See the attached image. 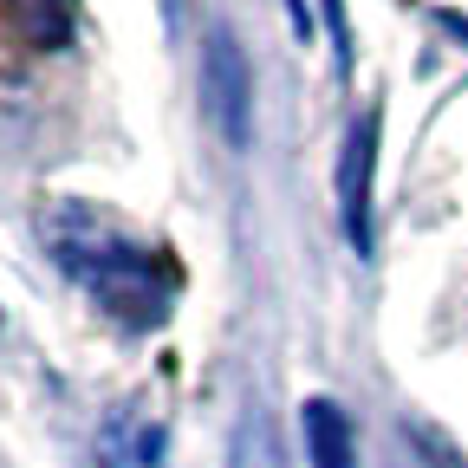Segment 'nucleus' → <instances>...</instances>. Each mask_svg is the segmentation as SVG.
<instances>
[{"instance_id":"f257e3e1","label":"nucleus","mask_w":468,"mask_h":468,"mask_svg":"<svg viewBox=\"0 0 468 468\" xmlns=\"http://www.w3.org/2000/svg\"><path fill=\"white\" fill-rule=\"evenodd\" d=\"M46 241H52V261L66 267L91 300L131 332H150L176 313V292H183V273L176 261L150 241H131L117 221L66 202L46 215Z\"/></svg>"},{"instance_id":"f03ea898","label":"nucleus","mask_w":468,"mask_h":468,"mask_svg":"<svg viewBox=\"0 0 468 468\" xmlns=\"http://www.w3.org/2000/svg\"><path fill=\"white\" fill-rule=\"evenodd\" d=\"M196 91H202V117H208V131L221 137V150L241 156L254 144V66H248L241 39H234L228 27H208V39H202Z\"/></svg>"},{"instance_id":"7ed1b4c3","label":"nucleus","mask_w":468,"mask_h":468,"mask_svg":"<svg viewBox=\"0 0 468 468\" xmlns=\"http://www.w3.org/2000/svg\"><path fill=\"white\" fill-rule=\"evenodd\" d=\"M378 104H365V117H351L345 131V156H338V221H345V241L351 254H371L378 228H371V176H378Z\"/></svg>"},{"instance_id":"20e7f679","label":"nucleus","mask_w":468,"mask_h":468,"mask_svg":"<svg viewBox=\"0 0 468 468\" xmlns=\"http://www.w3.org/2000/svg\"><path fill=\"white\" fill-rule=\"evenodd\" d=\"M98 449H104L111 468H163L169 430H163V417H150L144 403H124V410H111V417H104Z\"/></svg>"},{"instance_id":"39448f33","label":"nucleus","mask_w":468,"mask_h":468,"mask_svg":"<svg viewBox=\"0 0 468 468\" xmlns=\"http://www.w3.org/2000/svg\"><path fill=\"white\" fill-rule=\"evenodd\" d=\"M300 430H306V468H358V430L332 397L300 403Z\"/></svg>"},{"instance_id":"423d86ee","label":"nucleus","mask_w":468,"mask_h":468,"mask_svg":"<svg viewBox=\"0 0 468 468\" xmlns=\"http://www.w3.org/2000/svg\"><path fill=\"white\" fill-rule=\"evenodd\" d=\"M228 468H286V462H280V442H273V423H267L261 403H248L241 423H234V436H228Z\"/></svg>"},{"instance_id":"0eeeda50","label":"nucleus","mask_w":468,"mask_h":468,"mask_svg":"<svg viewBox=\"0 0 468 468\" xmlns=\"http://www.w3.org/2000/svg\"><path fill=\"white\" fill-rule=\"evenodd\" d=\"M286 7H292V27H300V33H313V14H306V0H286Z\"/></svg>"}]
</instances>
